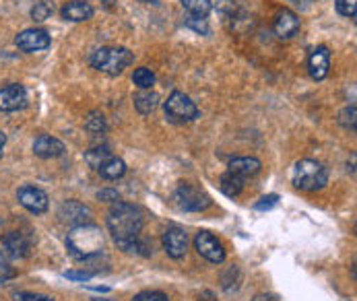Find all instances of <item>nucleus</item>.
Segmentation results:
<instances>
[{
  "label": "nucleus",
  "instance_id": "f257e3e1",
  "mask_svg": "<svg viewBox=\"0 0 357 301\" xmlns=\"http://www.w3.org/2000/svg\"><path fill=\"white\" fill-rule=\"evenodd\" d=\"M143 225H145L143 213L135 204L118 201L107 213V229H109L114 242L118 244V248L141 238Z\"/></svg>",
  "mask_w": 357,
  "mask_h": 301
},
{
  "label": "nucleus",
  "instance_id": "f03ea898",
  "mask_svg": "<svg viewBox=\"0 0 357 301\" xmlns=\"http://www.w3.org/2000/svg\"><path fill=\"white\" fill-rule=\"evenodd\" d=\"M66 248L75 260H81V262L100 256L103 252L102 229L96 227L93 223L73 227V231L66 238Z\"/></svg>",
  "mask_w": 357,
  "mask_h": 301
},
{
  "label": "nucleus",
  "instance_id": "7ed1b4c3",
  "mask_svg": "<svg viewBox=\"0 0 357 301\" xmlns=\"http://www.w3.org/2000/svg\"><path fill=\"white\" fill-rule=\"evenodd\" d=\"M135 56L128 48H118V46H107V48H100L91 54L89 62L96 70H100L103 75L109 77H118L122 75L130 64H132Z\"/></svg>",
  "mask_w": 357,
  "mask_h": 301
},
{
  "label": "nucleus",
  "instance_id": "20e7f679",
  "mask_svg": "<svg viewBox=\"0 0 357 301\" xmlns=\"http://www.w3.org/2000/svg\"><path fill=\"white\" fill-rule=\"evenodd\" d=\"M294 184L304 192H318L328 184V169L316 159H302L294 167Z\"/></svg>",
  "mask_w": 357,
  "mask_h": 301
},
{
  "label": "nucleus",
  "instance_id": "39448f33",
  "mask_svg": "<svg viewBox=\"0 0 357 301\" xmlns=\"http://www.w3.org/2000/svg\"><path fill=\"white\" fill-rule=\"evenodd\" d=\"M163 109H165V118L174 124H188L199 118L197 103L182 91H174L163 103Z\"/></svg>",
  "mask_w": 357,
  "mask_h": 301
},
{
  "label": "nucleus",
  "instance_id": "423d86ee",
  "mask_svg": "<svg viewBox=\"0 0 357 301\" xmlns=\"http://www.w3.org/2000/svg\"><path fill=\"white\" fill-rule=\"evenodd\" d=\"M174 202L180 210H188V213H199L211 206V199L192 184H180L178 190L174 192Z\"/></svg>",
  "mask_w": 357,
  "mask_h": 301
},
{
  "label": "nucleus",
  "instance_id": "0eeeda50",
  "mask_svg": "<svg viewBox=\"0 0 357 301\" xmlns=\"http://www.w3.org/2000/svg\"><path fill=\"white\" fill-rule=\"evenodd\" d=\"M195 248L203 256L204 260L213 262V264H221L225 260V248L223 244L208 231H199L195 236Z\"/></svg>",
  "mask_w": 357,
  "mask_h": 301
},
{
  "label": "nucleus",
  "instance_id": "6e6552de",
  "mask_svg": "<svg viewBox=\"0 0 357 301\" xmlns=\"http://www.w3.org/2000/svg\"><path fill=\"white\" fill-rule=\"evenodd\" d=\"M58 217L62 223L70 227H79L91 223V208L79 201H64L58 208Z\"/></svg>",
  "mask_w": 357,
  "mask_h": 301
},
{
  "label": "nucleus",
  "instance_id": "1a4fd4ad",
  "mask_svg": "<svg viewBox=\"0 0 357 301\" xmlns=\"http://www.w3.org/2000/svg\"><path fill=\"white\" fill-rule=\"evenodd\" d=\"M29 103L27 89L23 85H6L0 89V114H10V111H19Z\"/></svg>",
  "mask_w": 357,
  "mask_h": 301
},
{
  "label": "nucleus",
  "instance_id": "9d476101",
  "mask_svg": "<svg viewBox=\"0 0 357 301\" xmlns=\"http://www.w3.org/2000/svg\"><path fill=\"white\" fill-rule=\"evenodd\" d=\"M17 199L19 202L29 210V213H33V215H42V213H46L48 210V206H50V199H48V194L42 190V188H36V186H21L19 190H17Z\"/></svg>",
  "mask_w": 357,
  "mask_h": 301
},
{
  "label": "nucleus",
  "instance_id": "9b49d317",
  "mask_svg": "<svg viewBox=\"0 0 357 301\" xmlns=\"http://www.w3.org/2000/svg\"><path fill=\"white\" fill-rule=\"evenodd\" d=\"M17 48L21 52H42L46 48H50V36L48 31L44 29H38V27H31V29H25L17 36L15 40Z\"/></svg>",
  "mask_w": 357,
  "mask_h": 301
},
{
  "label": "nucleus",
  "instance_id": "f8f14e48",
  "mask_svg": "<svg viewBox=\"0 0 357 301\" xmlns=\"http://www.w3.org/2000/svg\"><path fill=\"white\" fill-rule=\"evenodd\" d=\"M31 250L29 240L19 233V231H10L0 240V256L8 258V260H17V258H25Z\"/></svg>",
  "mask_w": 357,
  "mask_h": 301
},
{
  "label": "nucleus",
  "instance_id": "ddd939ff",
  "mask_svg": "<svg viewBox=\"0 0 357 301\" xmlns=\"http://www.w3.org/2000/svg\"><path fill=\"white\" fill-rule=\"evenodd\" d=\"M161 244H163V250L167 252L169 258L180 260V258H184L186 252H188V236H186V231L180 229V227H169V229L163 233Z\"/></svg>",
  "mask_w": 357,
  "mask_h": 301
},
{
  "label": "nucleus",
  "instance_id": "4468645a",
  "mask_svg": "<svg viewBox=\"0 0 357 301\" xmlns=\"http://www.w3.org/2000/svg\"><path fill=\"white\" fill-rule=\"evenodd\" d=\"M300 17L289 10V8H283L275 15V21H273V31L279 40H291L294 36H298L300 31Z\"/></svg>",
  "mask_w": 357,
  "mask_h": 301
},
{
  "label": "nucleus",
  "instance_id": "2eb2a0df",
  "mask_svg": "<svg viewBox=\"0 0 357 301\" xmlns=\"http://www.w3.org/2000/svg\"><path fill=\"white\" fill-rule=\"evenodd\" d=\"M331 70V52L326 46H318L307 58V72L314 81H322Z\"/></svg>",
  "mask_w": 357,
  "mask_h": 301
},
{
  "label": "nucleus",
  "instance_id": "dca6fc26",
  "mask_svg": "<svg viewBox=\"0 0 357 301\" xmlns=\"http://www.w3.org/2000/svg\"><path fill=\"white\" fill-rule=\"evenodd\" d=\"M93 6L85 0H73V2H66L62 8H60V15L64 21H73V23H81V21H89L93 17Z\"/></svg>",
  "mask_w": 357,
  "mask_h": 301
},
{
  "label": "nucleus",
  "instance_id": "f3484780",
  "mask_svg": "<svg viewBox=\"0 0 357 301\" xmlns=\"http://www.w3.org/2000/svg\"><path fill=\"white\" fill-rule=\"evenodd\" d=\"M33 153L42 159H54V157H60L64 153V143L58 141L56 137L50 134H42L36 139L33 143Z\"/></svg>",
  "mask_w": 357,
  "mask_h": 301
},
{
  "label": "nucleus",
  "instance_id": "a211bd4d",
  "mask_svg": "<svg viewBox=\"0 0 357 301\" xmlns=\"http://www.w3.org/2000/svg\"><path fill=\"white\" fill-rule=\"evenodd\" d=\"M260 161L256 157H234L227 165V171L234 173V176H240L242 180L246 178H252L260 171Z\"/></svg>",
  "mask_w": 357,
  "mask_h": 301
},
{
  "label": "nucleus",
  "instance_id": "6ab92c4d",
  "mask_svg": "<svg viewBox=\"0 0 357 301\" xmlns=\"http://www.w3.org/2000/svg\"><path fill=\"white\" fill-rule=\"evenodd\" d=\"M157 105H159V98H157V93H153L151 89H141L135 95V107H137V111L141 116L153 114L155 109H157Z\"/></svg>",
  "mask_w": 357,
  "mask_h": 301
},
{
  "label": "nucleus",
  "instance_id": "aec40b11",
  "mask_svg": "<svg viewBox=\"0 0 357 301\" xmlns=\"http://www.w3.org/2000/svg\"><path fill=\"white\" fill-rule=\"evenodd\" d=\"M219 188H221V192L225 194V196H229V199H236V196H240L242 194V190H244V180L240 178V176H234V173H223L221 176V180H219Z\"/></svg>",
  "mask_w": 357,
  "mask_h": 301
},
{
  "label": "nucleus",
  "instance_id": "412c9836",
  "mask_svg": "<svg viewBox=\"0 0 357 301\" xmlns=\"http://www.w3.org/2000/svg\"><path fill=\"white\" fill-rule=\"evenodd\" d=\"M98 171L102 173V178H105V180H120L126 173V163L122 159H118V157L112 155Z\"/></svg>",
  "mask_w": 357,
  "mask_h": 301
},
{
  "label": "nucleus",
  "instance_id": "4be33fe9",
  "mask_svg": "<svg viewBox=\"0 0 357 301\" xmlns=\"http://www.w3.org/2000/svg\"><path fill=\"white\" fill-rule=\"evenodd\" d=\"M184 10L190 15V17H201V19H206L208 13L213 10V2L211 0H180Z\"/></svg>",
  "mask_w": 357,
  "mask_h": 301
},
{
  "label": "nucleus",
  "instance_id": "5701e85b",
  "mask_svg": "<svg viewBox=\"0 0 357 301\" xmlns=\"http://www.w3.org/2000/svg\"><path fill=\"white\" fill-rule=\"evenodd\" d=\"M132 83H135L139 89H151L155 85V72L151 68H147V66H141V68L135 70Z\"/></svg>",
  "mask_w": 357,
  "mask_h": 301
},
{
  "label": "nucleus",
  "instance_id": "b1692460",
  "mask_svg": "<svg viewBox=\"0 0 357 301\" xmlns=\"http://www.w3.org/2000/svg\"><path fill=\"white\" fill-rule=\"evenodd\" d=\"M109 157H112V153H109L107 147H96V149H89L85 153V161H87L91 167H96V169H100Z\"/></svg>",
  "mask_w": 357,
  "mask_h": 301
},
{
  "label": "nucleus",
  "instance_id": "393cba45",
  "mask_svg": "<svg viewBox=\"0 0 357 301\" xmlns=\"http://www.w3.org/2000/svg\"><path fill=\"white\" fill-rule=\"evenodd\" d=\"M52 15H54V4H52L50 0H40V2H36V6L31 8V17H33V21H46V19H50Z\"/></svg>",
  "mask_w": 357,
  "mask_h": 301
},
{
  "label": "nucleus",
  "instance_id": "a878e982",
  "mask_svg": "<svg viewBox=\"0 0 357 301\" xmlns=\"http://www.w3.org/2000/svg\"><path fill=\"white\" fill-rule=\"evenodd\" d=\"M85 128L89 130V132H93V134H100V132H105L107 130V124H105V118H103L102 114H91L89 118H87V122H85Z\"/></svg>",
  "mask_w": 357,
  "mask_h": 301
},
{
  "label": "nucleus",
  "instance_id": "bb28decb",
  "mask_svg": "<svg viewBox=\"0 0 357 301\" xmlns=\"http://www.w3.org/2000/svg\"><path fill=\"white\" fill-rule=\"evenodd\" d=\"M356 118H357V109L356 105H347L341 114H339V122L343 128L347 130H356Z\"/></svg>",
  "mask_w": 357,
  "mask_h": 301
},
{
  "label": "nucleus",
  "instance_id": "cd10ccee",
  "mask_svg": "<svg viewBox=\"0 0 357 301\" xmlns=\"http://www.w3.org/2000/svg\"><path fill=\"white\" fill-rule=\"evenodd\" d=\"M335 8L339 15L356 19L357 15V0H335Z\"/></svg>",
  "mask_w": 357,
  "mask_h": 301
},
{
  "label": "nucleus",
  "instance_id": "c85d7f7f",
  "mask_svg": "<svg viewBox=\"0 0 357 301\" xmlns=\"http://www.w3.org/2000/svg\"><path fill=\"white\" fill-rule=\"evenodd\" d=\"M186 27H190L192 31L203 33V36L208 33V23H206V19H201V17H188L186 19Z\"/></svg>",
  "mask_w": 357,
  "mask_h": 301
},
{
  "label": "nucleus",
  "instance_id": "c756f323",
  "mask_svg": "<svg viewBox=\"0 0 357 301\" xmlns=\"http://www.w3.org/2000/svg\"><path fill=\"white\" fill-rule=\"evenodd\" d=\"M132 301H169V298L161 291H141Z\"/></svg>",
  "mask_w": 357,
  "mask_h": 301
},
{
  "label": "nucleus",
  "instance_id": "7c9ffc66",
  "mask_svg": "<svg viewBox=\"0 0 357 301\" xmlns=\"http://www.w3.org/2000/svg\"><path fill=\"white\" fill-rule=\"evenodd\" d=\"M93 277V272H89V270H68V272H64V279H68V281H79V283H85V281H89Z\"/></svg>",
  "mask_w": 357,
  "mask_h": 301
},
{
  "label": "nucleus",
  "instance_id": "2f4dec72",
  "mask_svg": "<svg viewBox=\"0 0 357 301\" xmlns=\"http://www.w3.org/2000/svg\"><path fill=\"white\" fill-rule=\"evenodd\" d=\"M15 277H17V270L13 266H8L6 262H0V285L13 281Z\"/></svg>",
  "mask_w": 357,
  "mask_h": 301
},
{
  "label": "nucleus",
  "instance_id": "473e14b6",
  "mask_svg": "<svg viewBox=\"0 0 357 301\" xmlns=\"http://www.w3.org/2000/svg\"><path fill=\"white\" fill-rule=\"evenodd\" d=\"M13 301H56L50 295H42V293H17Z\"/></svg>",
  "mask_w": 357,
  "mask_h": 301
},
{
  "label": "nucleus",
  "instance_id": "72a5a7b5",
  "mask_svg": "<svg viewBox=\"0 0 357 301\" xmlns=\"http://www.w3.org/2000/svg\"><path fill=\"white\" fill-rule=\"evenodd\" d=\"M277 202H279V196H277V194H268V196H264V199H260V201L256 202L255 208L256 210H268V208L277 206Z\"/></svg>",
  "mask_w": 357,
  "mask_h": 301
},
{
  "label": "nucleus",
  "instance_id": "f704fd0d",
  "mask_svg": "<svg viewBox=\"0 0 357 301\" xmlns=\"http://www.w3.org/2000/svg\"><path fill=\"white\" fill-rule=\"evenodd\" d=\"M98 199L107 202H118L120 201V194H118L116 190H112V188H105V190H100V192H98Z\"/></svg>",
  "mask_w": 357,
  "mask_h": 301
},
{
  "label": "nucleus",
  "instance_id": "c9c22d12",
  "mask_svg": "<svg viewBox=\"0 0 357 301\" xmlns=\"http://www.w3.org/2000/svg\"><path fill=\"white\" fill-rule=\"evenodd\" d=\"M4 145H6V134H4V132H0V157H2Z\"/></svg>",
  "mask_w": 357,
  "mask_h": 301
},
{
  "label": "nucleus",
  "instance_id": "e433bc0d",
  "mask_svg": "<svg viewBox=\"0 0 357 301\" xmlns=\"http://www.w3.org/2000/svg\"><path fill=\"white\" fill-rule=\"evenodd\" d=\"M255 301H275V298L273 295H258Z\"/></svg>",
  "mask_w": 357,
  "mask_h": 301
},
{
  "label": "nucleus",
  "instance_id": "4c0bfd02",
  "mask_svg": "<svg viewBox=\"0 0 357 301\" xmlns=\"http://www.w3.org/2000/svg\"><path fill=\"white\" fill-rule=\"evenodd\" d=\"M103 2H105V6H107V8H112V6H114V2H116V0H103Z\"/></svg>",
  "mask_w": 357,
  "mask_h": 301
},
{
  "label": "nucleus",
  "instance_id": "58836bf2",
  "mask_svg": "<svg viewBox=\"0 0 357 301\" xmlns=\"http://www.w3.org/2000/svg\"><path fill=\"white\" fill-rule=\"evenodd\" d=\"M139 2H155V0H139Z\"/></svg>",
  "mask_w": 357,
  "mask_h": 301
},
{
  "label": "nucleus",
  "instance_id": "ea45409f",
  "mask_svg": "<svg viewBox=\"0 0 357 301\" xmlns=\"http://www.w3.org/2000/svg\"><path fill=\"white\" fill-rule=\"evenodd\" d=\"M93 301H107V300H93Z\"/></svg>",
  "mask_w": 357,
  "mask_h": 301
}]
</instances>
